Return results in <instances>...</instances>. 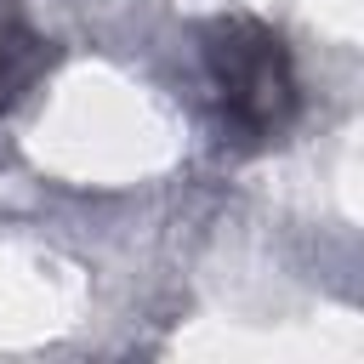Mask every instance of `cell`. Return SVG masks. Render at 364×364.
<instances>
[{
    "label": "cell",
    "mask_w": 364,
    "mask_h": 364,
    "mask_svg": "<svg viewBox=\"0 0 364 364\" xmlns=\"http://www.w3.org/2000/svg\"><path fill=\"white\" fill-rule=\"evenodd\" d=\"M205 63L222 97V114L239 136H273L296 114V74L284 40L256 17H228L205 40Z\"/></svg>",
    "instance_id": "cell-1"
},
{
    "label": "cell",
    "mask_w": 364,
    "mask_h": 364,
    "mask_svg": "<svg viewBox=\"0 0 364 364\" xmlns=\"http://www.w3.org/2000/svg\"><path fill=\"white\" fill-rule=\"evenodd\" d=\"M6 51H11V46H6V34H0V68H6Z\"/></svg>",
    "instance_id": "cell-2"
}]
</instances>
